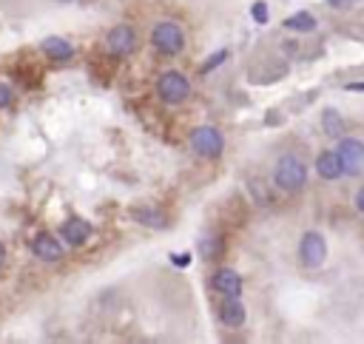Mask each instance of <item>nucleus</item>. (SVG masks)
Here are the masks:
<instances>
[{
    "mask_svg": "<svg viewBox=\"0 0 364 344\" xmlns=\"http://www.w3.org/2000/svg\"><path fill=\"white\" fill-rule=\"evenodd\" d=\"M273 180H276V185H279L282 191L296 194V191H302L305 183H307V168H305V162H302L299 156L285 154V156L276 162V174H273Z\"/></svg>",
    "mask_w": 364,
    "mask_h": 344,
    "instance_id": "obj_1",
    "label": "nucleus"
},
{
    "mask_svg": "<svg viewBox=\"0 0 364 344\" xmlns=\"http://www.w3.org/2000/svg\"><path fill=\"white\" fill-rule=\"evenodd\" d=\"M151 46L159 52V55H179L182 49H186V32H182L176 23L165 21V23H157L154 32H151Z\"/></svg>",
    "mask_w": 364,
    "mask_h": 344,
    "instance_id": "obj_2",
    "label": "nucleus"
},
{
    "mask_svg": "<svg viewBox=\"0 0 364 344\" xmlns=\"http://www.w3.org/2000/svg\"><path fill=\"white\" fill-rule=\"evenodd\" d=\"M157 94L168 105H179V103H186L191 97V80L186 74H179V71H165L157 80Z\"/></svg>",
    "mask_w": 364,
    "mask_h": 344,
    "instance_id": "obj_3",
    "label": "nucleus"
},
{
    "mask_svg": "<svg viewBox=\"0 0 364 344\" xmlns=\"http://www.w3.org/2000/svg\"><path fill=\"white\" fill-rule=\"evenodd\" d=\"M191 148H194V154H200V156L217 159V156L222 154V148H225V139H222V134H220L214 125H200V128L191 134Z\"/></svg>",
    "mask_w": 364,
    "mask_h": 344,
    "instance_id": "obj_4",
    "label": "nucleus"
},
{
    "mask_svg": "<svg viewBox=\"0 0 364 344\" xmlns=\"http://www.w3.org/2000/svg\"><path fill=\"white\" fill-rule=\"evenodd\" d=\"M339 159H341V168L344 174H361L364 171V142L356 139V137H344L336 148Z\"/></svg>",
    "mask_w": 364,
    "mask_h": 344,
    "instance_id": "obj_5",
    "label": "nucleus"
},
{
    "mask_svg": "<svg viewBox=\"0 0 364 344\" xmlns=\"http://www.w3.org/2000/svg\"><path fill=\"white\" fill-rule=\"evenodd\" d=\"M299 256H302L305 268H322L324 259H327V242H324V236L316 234V231H307V234L302 236Z\"/></svg>",
    "mask_w": 364,
    "mask_h": 344,
    "instance_id": "obj_6",
    "label": "nucleus"
},
{
    "mask_svg": "<svg viewBox=\"0 0 364 344\" xmlns=\"http://www.w3.org/2000/svg\"><path fill=\"white\" fill-rule=\"evenodd\" d=\"M106 49L108 55L114 57H128L134 49H137V32L131 26H114L108 35H106Z\"/></svg>",
    "mask_w": 364,
    "mask_h": 344,
    "instance_id": "obj_7",
    "label": "nucleus"
},
{
    "mask_svg": "<svg viewBox=\"0 0 364 344\" xmlns=\"http://www.w3.org/2000/svg\"><path fill=\"white\" fill-rule=\"evenodd\" d=\"M32 251H35V256H38L40 262H60V259H63V245H57V239L49 236V234L35 236Z\"/></svg>",
    "mask_w": 364,
    "mask_h": 344,
    "instance_id": "obj_8",
    "label": "nucleus"
},
{
    "mask_svg": "<svg viewBox=\"0 0 364 344\" xmlns=\"http://www.w3.org/2000/svg\"><path fill=\"white\" fill-rule=\"evenodd\" d=\"M220 319H222V324L231 327V330H237V327L245 324V304L239 302V296H225V302H222V307H220Z\"/></svg>",
    "mask_w": 364,
    "mask_h": 344,
    "instance_id": "obj_9",
    "label": "nucleus"
},
{
    "mask_svg": "<svg viewBox=\"0 0 364 344\" xmlns=\"http://www.w3.org/2000/svg\"><path fill=\"white\" fill-rule=\"evenodd\" d=\"M214 290L222 296H239L242 293V279L234 268H222L214 273Z\"/></svg>",
    "mask_w": 364,
    "mask_h": 344,
    "instance_id": "obj_10",
    "label": "nucleus"
},
{
    "mask_svg": "<svg viewBox=\"0 0 364 344\" xmlns=\"http://www.w3.org/2000/svg\"><path fill=\"white\" fill-rule=\"evenodd\" d=\"M63 242L66 245H72V248H77V245H83L89 236H91V225L89 222H83V219H77V217H72L66 225H63Z\"/></svg>",
    "mask_w": 364,
    "mask_h": 344,
    "instance_id": "obj_11",
    "label": "nucleus"
},
{
    "mask_svg": "<svg viewBox=\"0 0 364 344\" xmlns=\"http://www.w3.org/2000/svg\"><path fill=\"white\" fill-rule=\"evenodd\" d=\"M316 171H319V177H322V180H339V177L344 174L341 159H339V154H336V151H324V154H319V159H316Z\"/></svg>",
    "mask_w": 364,
    "mask_h": 344,
    "instance_id": "obj_12",
    "label": "nucleus"
},
{
    "mask_svg": "<svg viewBox=\"0 0 364 344\" xmlns=\"http://www.w3.org/2000/svg\"><path fill=\"white\" fill-rule=\"evenodd\" d=\"M40 49H43L46 57H52V60H57V63H63V60H69V57L74 55L72 43L63 40V38H46V40L40 43Z\"/></svg>",
    "mask_w": 364,
    "mask_h": 344,
    "instance_id": "obj_13",
    "label": "nucleus"
},
{
    "mask_svg": "<svg viewBox=\"0 0 364 344\" xmlns=\"http://www.w3.org/2000/svg\"><path fill=\"white\" fill-rule=\"evenodd\" d=\"M285 29H290V32H313L316 29V18L310 12H296V15H290L285 21Z\"/></svg>",
    "mask_w": 364,
    "mask_h": 344,
    "instance_id": "obj_14",
    "label": "nucleus"
},
{
    "mask_svg": "<svg viewBox=\"0 0 364 344\" xmlns=\"http://www.w3.org/2000/svg\"><path fill=\"white\" fill-rule=\"evenodd\" d=\"M322 125H324V134H330V137H341V131H344V122L336 108H327L322 114Z\"/></svg>",
    "mask_w": 364,
    "mask_h": 344,
    "instance_id": "obj_15",
    "label": "nucleus"
},
{
    "mask_svg": "<svg viewBox=\"0 0 364 344\" xmlns=\"http://www.w3.org/2000/svg\"><path fill=\"white\" fill-rule=\"evenodd\" d=\"M134 217H137L142 225H148V228H162V225H165L162 214H157V211H145V208H140V211H134Z\"/></svg>",
    "mask_w": 364,
    "mask_h": 344,
    "instance_id": "obj_16",
    "label": "nucleus"
},
{
    "mask_svg": "<svg viewBox=\"0 0 364 344\" xmlns=\"http://www.w3.org/2000/svg\"><path fill=\"white\" fill-rule=\"evenodd\" d=\"M222 60H228V52H225V49H222V52H217V55H211V57L203 63V69H200V71H203V74H208V71L220 69V66H222Z\"/></svg>",
    "mask_w": 364,
    "mask_h": 344,
    "instance_id": "obj_17",
    "label": "nucleus"
},
{
    "mask_svg": "<svg viewBox=\"0 0 364 344\" xmlns=\"http://www.w3.org/2000/svg\"><path fill=\"white\" fill-rule=\"evenodd\" d=\"M220 251H222V248H220V239H205V242H203V256H205V259H214Z\"/></svg>",
    "mask_w": 364,
    "mask_h": 344,
    "instance_id": "obj_18",
    "label": "nucleus"
},
{
    "mask_svg": "<svg viewBox=\"0 0 364 344\" xmlns=\"http://www.w3.org/2000/svg\"><path fill=\"white\" fill-rule=\"evenodd\" d=\"M251 15H254V21H256V23H265V21H268V6H265L262 0H259V4H254Z\"/></svg>",
    "mask_w": 364,
    "mask_h": 344,
    "instance_id": "obj_19",
    "label": "nucleus"
},
{
    "mask_svg": "<svg viewBox=\"0 0 364 344\" xmlns=\"http://www.w3.org/2000/svg\"><path fill=\"white\" fill-rule=\"evenodd\" d=\"M12 103V88L6 83H0V108H6Z\"/></svg>",
    "mask_w": 364,
    "mask_h": 344,
    "instance_id": "obj_20",
    "label": "nucleus"
},
{
    "mask_svg": "<svg viewBox=\"0 0 364 344\" xmlns=\"http://www.w3.org/2000/svg\"><path fill=\"white\" fill-rule=\"evenodd\" d=\"M171 262L179 265V268H186V265H191V253H182V256L179 253H171Z\"/></svg>",
    "mask_w": 364,
    "mask_h": 344,
    "instance_id": "obj_21",
    "label": "nucleus"
},
{
    "mask_svg": "<svg viewBox=\"0 0 364 344\" xmlns=\"http://www.w3.org/2000/svg\"><path fill=\"white\" fill-rule=\"evenodd\" d=\"M353 0H327V6H336V9H341V6H350Z\"/></svg>",
    "mask_w": 364,
    "mask_h": 344,
    "instance_id": "obj_22",
    "label": "nucleus"
},
{
    "mask_svg": "<svg viewBox=\"0 0 364 344\" xmlns=\"http://www.w3.org/2000/svg\"><path fill=\"white\" fill-rule=\"evenodd\" d=\"M356 205H358V211L364 214V188H361V191L356 194Z\"/></svg>",
    "mask_w": 364,
    "mask_h": 344,
    "instance_id": "obj_23",
    "label": "nucleus"
},
{
    "mask_svg": "<svg viewBox=\"0 0 364 344\" xmlns=\"http://www.w3.org/2000/svg\"><path fill=\"white\" fill-rule=\"evenodd\" d=\"M4 262H6V248H4V242H0V268H4Z\"/></svg>",
    "mask_w": 364,
    "mask_h": 344,
    "instance_id": "obj_24",
    "label": "nucleus"
},
{
    "mask_svg": "<svg viewBox=\"0 0 364 344\" xmlns=\"http://www.w3.org/2000/svg\"><path fill=\"white\" fill-rule=\"evenodd\" d=\"M347 88H350V91H364V83H350Z\"/></svg>",
    "mask_w": 364,
    "mask_h": 344,
    "instance_id": "obj_25",
    "label": "nucleus"
},
{
    "mask_svg": "<svg viewBox=\"0 0 364 344\" xmlns=\"http://www.w3.org/2000/svg\"><path fill=\"white\" fill-rule=\"evenodd\" d=\"M63 4H72V0H63Z\"/></svg>",
    "mask_w": 364,
    "mask_h": 344,
    "instance_id": "obj_26",
    "label": "nucleus"
}]
</instances>
